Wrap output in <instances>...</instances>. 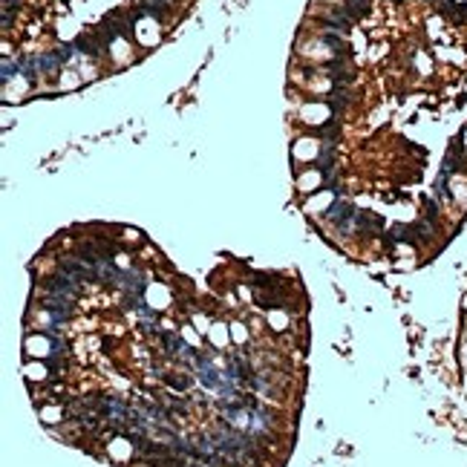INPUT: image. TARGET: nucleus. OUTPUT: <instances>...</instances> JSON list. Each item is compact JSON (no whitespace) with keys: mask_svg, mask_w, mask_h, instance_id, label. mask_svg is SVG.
I'll list each match as a JSON object with an SVG mask.
<instances>
[{"mask_svg":"<svg viewBox=\"0 0 467 467\" xmlns=\"http://www.w3.org/2000/svg\"><path fill=\"white\" fill-rule=\"evenodd\" d=\"M355 211H352V205L349 202H338V205L332 208V211H329V219H332L335 225H338V228H346V222H349V219H355Z\"/></svg>","mask_w":467,"mask_h":467,"instance_id":"f257e3e1","label":"nucleus"},{"mask_svg":"<svg viewBox=\"0 0 467 467\" xmlns=\"http://www.w3.org/2000/svg\"><path fill=\"white\" fill-rule=\"evenodd\" d=\"M355 225H358L360 231H369V234L384 231V219L375 216V214H358V216H355Z\"/></svg>","mask_w":467,"mask_h":467,"instance_id":"f03ea898","label":"nucleus"},{"mask_svg":"<svg viewBox=\"0 0 467 467\" xmlns=\"http://www.w3.org/2000/svg\"><path fill=\"white\" fill-rule=\"evenodd\" d=\"M343 9H346V15H349L352 20H358L360 15H366V12H369V0H346Z\"/></svg>","mask_w":467,"mask_h":467,"instance_id":"7ed1b4c3","label":"nucleus"},{"mask_svg":"<svg viewBox=\"0 0 467 467\" xmlns=\"http://www.w3.org/2000/svg\"><path fill=\"white\" fill-rule=\"evenodd\" d=\"M323 41H326L329 46H332V52H335V55H346V49H349V46L343 44V41H341L338 35H332V32H326V35H323Z\"/></svg>","mask_w":467,"mask_h":467,"instance_id":"20e7f679","label":"nucleus"},{"mask_svg":"<svg viewBox=\"0 0 467 467\" xmlns=\"http://www.w3.org/2000/svg\"><path fill=\"white\" fill-rule=\"evenodd\" d=\"M18 72H20V66H18V63H9V61H3V72H0V81L6 84V81H9V78H12V75H18Z\"/></svg>","mask_w":467,"mask_h":467,"instance_id":"39448f33","label":"nucleus"},{"mask_svg":"<svg viewBox=\"0 0 467 467\" xmlns=\"http://www.w3.org/2000/svg\"><path fill=\"white\" fill-rule=\"evenodd\" d=\"M335 95H338V98H329L326 104H329V107H332L335 113H341V110L346 107V92H335Z\"/></svg>","mask_w":467,"mask_h":467,"instance_id":"423d86ee","label":"nucleus"},{"mask_svg":"<svg viewBox=\"0 0 467 467\" xmlns=\"http://www.w3.org/2000/svg\"><path fill=\"white\" fill-rule=\"evenodd\" d=\"M317 133L326 136V139H332V136L338 133V118H329V121H326V124L320 127V130H317Z\"/></svg>","mask_w":467,"mask_h":467,"instance_id":"0eeeda50","label":"nucleus"}]
</instances>
